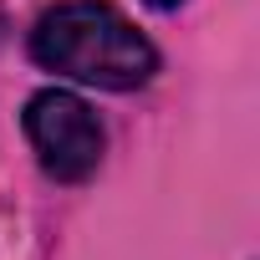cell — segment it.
<instances>
[{"instance_id":"1","label":"cell","mask_w":260,"mask_h":260,"mask_svg":"<svg viewBox=\"0 0 260 260\" xmlns=\"http://www.w3.org/2000/svg\"><path fill=\"white\" fill-rule=\"evenodd\" d=\"M31 56L87 87L133 92L158 72L153 41L107 0H61L31 31Z\"/></svg>"},{"instance_id":"2","label":"cell","mask_w":260,"mask_h":260,"mask_svg":"<svg viewBox=\"0 0 260 260\" xmlns=\"http://www.w3.org/2000/svg\"><path fill=\"white\" fill-rule=\"evenodd\" d=\"M26 138H31L41 169L61 184L92 179L102 164V148H107L97 112L77 92H61V87H46L26 102Z\"/></svg>"},{"instance_id":"3","label":"cell","mask_w":260,"mask_h":260,"mask_svg":"<svg viewBox=\"0 0 260 260\" xmlns=\"http://www.w3.org/2000/svg\"><path fill=\"white\" fill-rule=\"evenodd\" d=\"M153 11H174V6H184V0H148Z\"/></svg>"},{"instance_id":"4","label":"cell","mask_w":260,"mask_h":260,"mask_svg":"<svg viewBox=\"0 0 260 260\" xmlns=\"http://www.w3.org/2000/svg\"><path fill=\"white\" fill-rule=\"evenodd\" d=\"M0 41H6V11H0Z\"/></svg>"}]
</instances>
